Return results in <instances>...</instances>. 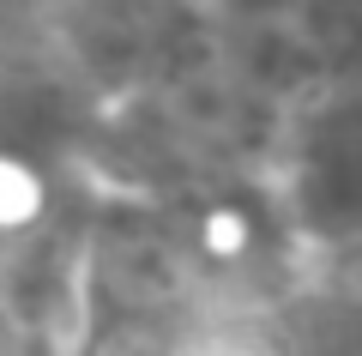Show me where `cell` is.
I'll return each mask as SVG.
<instances>
[{
    "label": "cell",
    "instance_id": "obj_1",
    "mask_svg": "<svg viewBox=\"0 0 362 356\" xmlns=\"http://www.w3.org/2000/svg\"><path fill=\"white\" fill-rule=\"evenodd\" d=\"M42 205H49V181H42V169L30 163V157H18V151H0V229L37 224Z\"/></svg>",
    "mask_w": 362,
    "mask_h": 356
},
{
    "label": "cell",
    "instance_id": "obj_2",
    "mask_svg": "<svg viewBox=\"0 0 362 356\" xmlns=\"http://www.w3.org/2000/svg\"><path fill=\"white\" fill-rule=\"evenodd\" d=\"M194 236H199V254L206 260H242L254 248V217L242 205H211V212H199Z\"/></svg>",
    "mask_w": 362,
    "mask_h": 356
}]
</instances>
